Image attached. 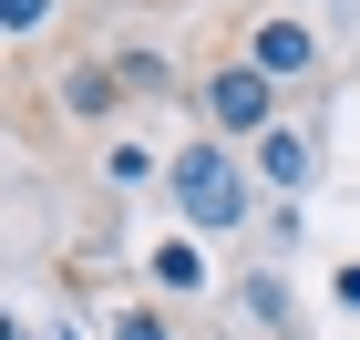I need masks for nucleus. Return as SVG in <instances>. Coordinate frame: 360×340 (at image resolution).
<instances>
[{
    "label": "nucleus",
    "mask_w": 360,
    "mask_h": 340,
    "mask_svg": "<svg viewBox=\"0 0 360 340\" xmlns=\"http://www.w3.org/2000/svg\"><path fill=\"white\" fill-rule=\"evenodd\" d=\"M155 279H165V289H195L206 268H195V248H165V258H155Z\"/></svg>",
    "instance_id": "423d86ee"
},
{
    "label": "nucleus",
    "mask_w": 360,
    "mask_h": 340,
    "mask_svg": "<svg viewBox=\"0 0 360 340\" xmlns=\"http://www.w3.org/2000/svg\"><path fill=\"white\" fill-rule=\"evenodd\" d=\"M248 62L268 73V83H278V73H309V62H319V31H309V21H257Z\"/></svg>",
    "instance_id": "7ed1b4c3"
},
{
    "label": "nucleus",
    "mask_w": 360,
    "mask_h": 340,
    "mask_svg": "<svg viewBox=\"0 0 360 340\" xmlns=\"http://www.w3.org/2000/svg\"><path fill=\"white\" fill-rule=\"evenodd\" d=\"M175 206H186V227H237L248 217L237 155H226V144H186V155H175Z\"/></svg>",
    "instance_id": "f257e3e1"
},
{
    "label": "nucleus",
    "mask_w": 360,
    "mask_h": 340,
    "mask_svg": "<svg viewBox=\"0 0 360 340\" xmlns=\"http://www.w3.org/2000/svg\"><path fill=\"white\" fill-rule=\"evenodd\" d=\"M268 73H257V62H217V73H206V113H217L226 134H268Z\"/></svg>",
    "instance_id": "f03ea898"
},
{
    "label": "nucleus",
    "mask_w": 360,
    "mask_h": 340,
    "mask_svg": "<svg viewBox=\"0 0 360 340\" xmlns=\"http://www.w3.org/2000/svg\"><path fill=\"white\" fill-rule=\"evenodd\" d=\"M0 11H11V21H0V31H21V42H31V31H41V21H52V0H0Z\"/></svg>",
    "instance_id": "0eeeda50"
},
{
    "label": "nucleus",
    "mask_w": 360,
    "mask_h": 340,
    "mask_svg": "<svg viewBox=\"0 0 360 340\" xmlns=\"http://www.w3.org/2000/svg\"><path fill=\"white\" fill-rule=\"evenodd\" d=\"M257 155H268V175H278V186H299V175H309V144H299V134H268Z\"/></svg>",
    "instance_id": "20e7f679"
},
{
    "label": "nucleus",
    "mask_w": 360,
    "mask_h": 340,
    "mask_svg": "<svg viewBox=\"0 0 360 340\" xmlns=\"http://www.w3.org/2000/svg\"><path fill=\"white\" fill-rule=\"evenodd\" d=\"M62 103H72V113H113V73H72Z\"/></svg>",
    "instance_id": "39448f33"
},
{
    "label": "nucleus",
    "mask_w": 360,
    "mask_h": 340,
    "mask_svg": "<svg viewBox=\"0 0 360 340\" xmlns=\"http://www.w3.org/2000/svg\"><path fill=\"white\" fill-rule=\"evenodd\" d=\"M113 340H165V320H155V310H134V320H124Z\"/></svg>",
    "instance_id": "6e6552de"
}]
</instances>
